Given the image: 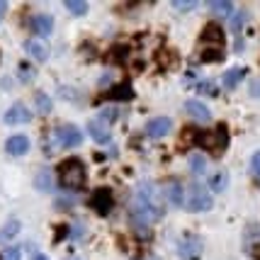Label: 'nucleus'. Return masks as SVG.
<instances>
[{"label":"nucleus","instance_id":"31","mask_svg":"<svg viewBox=\"0 0 260 260\" xmlns=\"http://www.w3.org/2000/svg\"><path fill=\"white\" fill-rule=\"evenodd\" d=\"M250 166H253V173L260 178V151L258 153H253V158H250Z\"/></svg>","mask_w":260,"mask_h":260},{"label":"nucleus","instance_id":"3","mask_svg":"<svg viewBox=\"0 0 260 260\" xmlns=\"http://www.w3.org/2000/svg\"><path fill=\"white\" fill-rule=\"evenodd\" d=\"M192 141L204 151H209L214 156H221V151L229 146V132L224 124H219L214 132H194Z\"/></svg>","mask_w":260,"mask_h":260},{"label":"nucleus","instance_id":"14","mask_svg":"<svg viewBox=\"0 0 260 260\" xmlns=\"http://www.w3.org/2000/svg\"><path fill=\"white\" fill-rule=\"evenodd\" d=\"M32 29L39 37H49V32L54 29V20H51V15H34L32 17Z\"/></svg>","mask_w":260,"mask_h":260},{"label":"nucleus","instance_id":"21","mask_svg":"<svg viewBox=\"0 0 260 260\" xmlns=\"http://www.w3.org/2000/svg\"><path fill=\"white\" fill-rule=\"evenodd\" d=\"M209 10L214 12L216 17H229L231 10H234V5H231L229 0H212V3H209Z\"/></svg>","mask_w":260,"mask_h":260},{"label":"nucleus","instance_id":"12","mask_svg":"<svg viewBox=\"0 0 260 260\" xmlns=\"http://www.w3.org/2000/svg\"><path fill=\"white\" fill-rule=\"evenodd\" d=\"M24 51L34 58V61H46L49 58V49L42 39H27L24 42Z\"/></svg>","mask_w":260,"mask_h":260},{"label":"nucleus","instance_id":"35","mask_svg":"<svg viewBox=\"0 0 260 260\" xmlns=\"http://www.w3.org/2000/svg\"><path fill=\"white\" fill-rule=\"evenodd\" d=\"M34 260H49V258H46V255H37V258H34Z\"/></svg>","mask_w":260,"mask_h":260},{"label":"nucleus","instance_id":"23","mask_svg":"<svg viewBox=\"0 0 260 260\" xmlns=\"http://www.w3.org/2000/svg\"><path fill=\"white\" fill-rule=\"evenodd\" d=\"M66 10L73 12L76 17H83L88 12V3L85 0H66Z\"/></svg>","mask_w":260,"mask_h":260},{"label":"nucleus","instance_id":"10","mask_svg":"<svg viewBox=\"0 0 260 260\" xmlns=\"http://www.w3.org/2000/svg\"><path fill=\"white\" fill-rule=\"evenodd\" d=\"M185 112L190 114L192 119H197V122H209L212 119V112L207 110V105L200 100H187L185 102Z\"/></svg>","mask_w":260,"mask_h":260},{"label":"nucleus","instance_id":"26","mask_svg":"<svg viewBox=\"0 0 260 260\" xmlns=\"http://www.w3.org/2000/svg\"><path fill=\"white\" fill-rule=\"evenodd\" d=\"M34 100H37V107H39V112H49V110H51V100L46 98L44 92H37V95H34Z\"/></svg>","mask_w":260,"mask_h":260},{"label":"nucleus","instance_id":"7","mask_svg":"<svg viewBox=\"0 0 260 260\" xmlns=\"http://www.w3.org/2000/svg\"><path fill=\"white\" fill-rule=\"evenodd\" d=\"M5 124H27L29 119H32V114H29V110L24 107L22 102H15L10 110L5 112Z\"/></svg>","mask_w":260,"mask_h":260},{"label":"nucleus","instance_id":"11","mask_svg":"<svg viewBox=\"0 0 260 260\" xmlns=\"http://www.w3.org/2000/svg\"><path fill=\"white\" fill-rule=\"evenodd\" d=\"M202 39L207 42V44L221 46V42H224V29H221V24H219V22H209V24H204V29H202Z\"/></svg>","mask_w":260,"mask_h":260},{"label":"nucleus","instance_id":"2","mask_svg":"<svg viewBox=\"0 0 260 260\" xmlns=\"http://www.w3.org/2000/svg\"><path fill=\"white\" fill-rule=\"evenodd\" d=\"M58 175V185L63 190H71V192H78L85 187V180H88V170H85V163L80 158H66L58 163L56 168Z\"/></svg>","mask_w":260,"mask_h":260},{"label":"nucleus","instance_id":"30","mask_svg":"<svg viewBox=\"0 0 260 260\" xmlns=\"http://www.w3.org/2000/svg\"><path fill=\"white\" fill-rule=\"evenodd\" d=\"M3 260H20V248H8L3 253Z\"/></svg>","mask_w":260,"mask_h":260},{"label":"nucleus","instance_id":"13","mask_svg":"<svg viewBox=\"0 0 260 260\" xmlns=\"http://www.w3.org/2000/svg\"><path fill=\"white\" fill-rule=\"evenodd\" d=\"M163 200L170 204H175V207H182V200H185V190L180 187V182H168L166 187H163Z\"/></svg>","mask_w":260,"mask_h":260},{"label":"nucleus","instance_id":"5","mask_svg":"<svg viewBox=\"0 0 260 260\" xmlns=\"http://www.w3.org/2000/svg\"><path fill=\"white\" fill-rule=\"evenodd\" d=\"M90 207L98 212V214H110L114 207V194L112 190H107V187H100V190H95V192L90 194Z\"/></svg>","mask_w":260,"mask_h":260},{"label":"nucleus","instance_id":"8","mask_svg":"<svg viewBox=\"0 0 260 260\" xmlns=\"http://www.w3.org/2000/svg\"><path fill=\"white\" fill-rule=\"evenodd\" d=\"M5 151L10 153V156H22L29 151V136L24 134H12L8 141H5Z\"/></svg>","mask_w":260,"mask_h":260},{"label":"nucleus","instance_id":"34","mask_svg":"<svg viewBox=\"0 0 260 260\" xmlns=\"http://www.w3.org/2000/svg\"><path fill=\"white\" fill-rule=\"evenodd\" d=\"M253 95H255V98H260V83H253Z\"/></svg>","mask_w":260,"mask_h":260},{"label":"nucleus","instance_id":"32","mask_svg":"<svg viewBox=\"0 0 260 260\" xmlns=\"http://www.w3.org/2000/svg\"><path fill=\"white\" fill-rule=\"evenodd\" d=\"M200 90L209 92V95H216V88H214V83H204V85H200Z\"/></svg>","mask_w":260,"mask_h":260},{"label":"nucleus","instance_id":"22","mask_svg":"<svg viewBox=\"0 0 260 260\" xmlns=\"http://www.w3.org/2000/svg\"><path fill=\"white\" fill-rule=\"evenodd\" d=\"M221 58H224L221 46H209V49H204L202 54H200V61H202V63H216V61H221Z\"/></svg>","mask_w":260,"mask_h":260},{"label":"nucleus","instance_id":"33","mask_svg":"<svg viewBox=\"0 0 260 260\" xmlns=\"http://www.w3.org/2000/svg\"><path fill=\"white\" fill-rule=\"evenodd\" d=\"M5 10H8V3H5V0H0V17L5 15Z\"/></svg>","mask_w":260,"mask_h":260},{"label":"nucleus","instance_id":"17","mask_svg":"<svg viewBox=\"0 0 260 260\" xmlns=\"http://www.w3.org/2000/svg\"><path fill=\"white\" fill-rule=\"evenodd\" d=\"M243 76H246V68H231V71H226V73H224V88H226V90H234L238 83L243 80Z\"/></svg>","mask_w":260,"mask_h":260},{"label":"nucleus","instance_id":"20","mask_svg":"<svg viewBox=\"0 0 260 260\" xmlns=\"http://www.w3.org/2000/svg\"><path fill=\"white\" fill-rule=\"evenodd\" d=\"M202 248V243L197 241V238H185L180 243V255L182 258H190V255H197Z\"/></svg>","mask_w":260,"mask_h":260},{"label":"nucleus","instance_id":"28","mask_svg":"<svg viewBox=\"0 0 260 260\" xmlns=\"http://www.w3.org/2000/svg\"><path fill=\"white\" fill-rule=\"evenodd\" d=\"M173 5H175V10H194V8H197L194 0H175Z\"/></svg>","mask_w":260,"mask_h":260},{"label":"nucleus","instance_id":"29","mask_svg":"<svg viewBox=\"0 0 260 260\" xmlns=\"http://www.w3.org/2000/svg\"><path fill=\"white\" fill-rule=\"evenodd\" d=\"M117 119V110H112V107H105L100 112V122H114Z\"/></svg>","mask_w":260,"mask_h":260},{"label":"nucleus","instance_id":"4","mask_svg":"<svg viewBox=\"0 0 260 260\" xmlns=\"http://www.w3.org/2000/svg\"><path fill=\"white\" fill-rule=\"evenodd\" d=\"M212 192L209 190H204L200 182H192V185H187L185 187V200H182V207L187 209V212H209L212 209Z\"/></svg>","mask_w":260,"mask_h":260},{"label":"nucleus","instance_id":"24","mask_svg":"<svg viewBox=\"0 0 260 260\" xmlns=\"http://www.w3.org/2000/svg\"><path fill=\"white\" fill-rule=\"evenodd\" d=\"M190 168H192L194 175H202L204 170H207V160H204L202 153H192L190 156Z\"/></svg>","mask_w":260,"mask_h":260},{"label":"nucleus","instance_id":"27","mask_svg":"<svg viewBox=\"0 0 260 260\" xmlns=\"http://www.w3.org/2000/svg\"><path fill=\"white\" fill-rule=\"evenodd\" d=\"M243 24H246V12H238V15H234V20H231V29H234V32H238Z\"/></svg>","mask_w":260,"mask_h":260},{"label":"nucleus","instance_id":"25","mask_svg":"<svg viewBox=\"0 0 260 260\" xmlns=\"http://www.w3.org/2000/svg\"><path fill=\"white\" fill-rule=\"evenodd\" d=\"M17 231H20V221H17V219H12V221H8V224L3 226V231H0V241L17 236Z\"/></svg>","mask_w":260,"mask_h":260},{"label":"nucleus","instance_id":"19","mask_svg":"<svg viewBox=\"0 0 260 260\" xmlns=\"http://www.w3.org/2000/svg\"><path fill=\"white\" fill-rule=\"evenodd\" d=\"M34 185H37V190H39V192H51L54 180H51L49 170H39V173H37V178H34Z\"/></svg>","mask_w":260,"mask_h":260},{"label":"nucleus","instance_id":"1","mask_svg":"<svg viewBox=\"0 0 260 260\" xmlns=\"http://www.w3.org/2000/svg\"><path fill=\"white\" fill-rule=\"evenodd\" d=\"M163 212H166V204H163V192H158V187L153 182L139 185L132 197V212H129L132 224L136 229H148L163 216Z\"/></svg>","mask_w":260,"mask_h":260},{"label":"nucleus","instance_id":"9","mask_svg":"<svg viewBox=\"0 0 260 260\" xmlns=\"http://www.w3.org/2000/svg\"><path fill=\"white\" fill-rule=\"evenodd\" d=\"M170 126H173V122L168 117H156V119H151L146 124V134L151 139H160V136H166L170 132Z\"/></svg>","mask_w":260,"mask_h":260},{"label":"nucleus","instance_id":"15","mask_svg":"<svg viewBox=\"0 0 260 260\" xmlns=\"http://www.w3.org/2000/svg\"><path fill=\"white\" fill-rule=\"evenodd\" d=\"M88 134H90L98 144H107V141H110V129L102 124L100 119H90V122H88Z\"/></svg>","mask_w":260,"mask_h":260},{"label":"nucleus","instance_id":"6","mask_svg":"<svg viewBox=\"0 0 260 260\" xmlns=\"http://www.w3.org/2000/svg\"><path fill=\"white\" fill-rule=\"evenodd\" d=\"M56 141L63 148H76L83 144V134L76 124H63L56 129Z\"/></svg>","mask_w":260,"mask_h":260},{"label":"nucleus","instance_id":"18","mask_svg":"<svg viewBox=\"0 0 260 260\" xmlns=\"http://www.w3.org/2000/svg\"><path fill=\"white\" fill-rule=\"evenodd\" d=\"M107 98H112V100H132L134 98V88L129 83H119V85H114L112 90H110Z\"/></svg>","mask_w":260,"mask_h":260},{"label":"nucleus","instance_id":"16","mask_svg":"<svg viewBox=\"0 0 260 260\" xmlns=\"http://www.w3.org/2000/svg\"><path fill=\"white\" fill-rule=\"evenodd\" d=\"M229 187V173L226 170H216L209 175V190L212 192H224Z\"/></svg>","mask_w":260,"mask_h":260}]
</instances>
